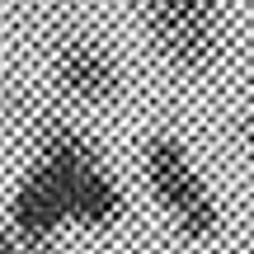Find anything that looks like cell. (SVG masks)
<instances>
[{
  "label": "cell",
  "mask_w": 254,
  "mask_h": 254,
  "mask_svg": "<svg viewBox=\"0 0 254 254\" xmlns=\"http://www.w3.org/2000/svg\"><path fill=\"white\" fill-rule=\"evenodd\" d=\"M0 254H19L14 250V231H9V226H0Z\"/></svg>",
  "instance_id": "obj_7"
},
{
  "label": "cell",
  "mask_w": 254,
  "mask_h": 254,
  "mask_svg": "<svg viewBox=\"0 0 254 254\" xmlns=\"http://www.w3.org/2000/svg\"><path fill=\"white\" fill-rule=\"evenodd\" d=\"M66 226H71V207H66L62 184L47 165L33 160V170L24 174V184L9 198V231L24 245H52Z\"/></svg>",
  "instance_id": "obj_5"
},
{
  "label": "cell",
  "mask_w": 254,
  "mask_h": 254,
  "mask_svg": "<svg viewBox=\"0 0 254 254\" xmlns=\"http://www.w3.org/2000/svg\"><path fill=\"white\" fill-rule=\"evenodd\" d=\"M33 160L57 174L71 207V226L80 231H113L127 217V193L104 165V151L75 118L43 109L33 118Z\"/></svg>",
  "instance_id": "obj_1"
},
{
  "label": "cell",
  "mask_w": 254,
  "mask_h": 254,
  "mask_svg": "<svg viewBox=\"0 0 254 254\" xmlns=\"http://www.w3.org/2000/svg\"><path fill=\"white\" fill-rule=\"evenodd\" d=\"M141 24L174 75H207L226 52V0H141Z\"/></svg>",
  "instance_id": "obj_3"
},
{
  "label": "cell",
  "mask_w": 254,
  "mask_h": 254,
  "mask_svg": "<svg viewBox=\"0 0 254 254\" xmlns=\"http://www.w3.org/2000/svg\"><path fill=\"white\" fill-rule=\"evenodd\" d=\"M141 179L151 189L155 207L170 217V226L179 231L189 245H207L221 236L226 212H221L217 193H212L202 165L193 160L189 141L174 132H151L141 141Z\"/></svg>",
  "instance_id": "obj_2"
},
{
  "label": "cell",
  "mask_w": 254,
  "mask_h": 254,
  "mask_svg": "<svg viewBox=\"0 0 254 254\" xmlns=\"http://www.w3.org/2000/svg\"><path fill=\"white\" fill-rule=\"evenodd\" d=\"M28 254H57L52 245H28Z\"/></svg>",
  "instance_id": "obj_8"
},
{
  "label": "cell",
  "mask_w": 254,
  "mask_h": 254,
  "mask_svg": "<svg viewBox=\"0 0 254 254\" xmlns=\"http://www.w3.org/2000/svg\"><path fill=\"white\" fill-rule=\"evenodd\" d=\"M240 146H245V155L254 160V104L240 113Z\"/></svg>",
  "instance_id": "obj_6"
},
{
  "label": "cell",
  "mask_w": 254,
  "mask_h": 254,
  "mask_svg": "<svg viewBox=\"0 0 254 254\" xmlns=\"http://www.w3.org/2000/svg\"><path fill=\"white\" fill-rule=\"evenodd\" d=\"M52 80L66 104L109 109L123 94V62L94 38H66L52 57Z\"/></svg>",
  "instance_id": "obj_4"
}]
</instances>
